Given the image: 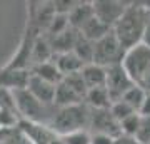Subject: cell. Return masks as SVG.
I'll return each instance as SVG.
<instances>
[{
	"mask_svg": "<svg viewBox=\"0 0 150 144\" xmlns=\"http://www.w3.org/2000/svg\"><path fill=\"white\" fill-rule=\"evenodd\" d=\"M122 67L127 72L132 84L150 92V47L145 44H137L125 50Z\"/></svg>",
	"mask_w": 150,
	"mask_h": 144,
	"instance_id": "obj_2",
	"label": "cell"
},
{
	"mask_svg": "<svg viewBox=\"0 0 150 144\" xmlns=\"http://www.w3.org/2000/svg\"><path fill=\"white\" fill-rule=\"evenodd\" d=\"M12 94H13L17 114H18V117H23L22 121L42 124V126L48 128L57 107L38 102L27 89H17V91H12Z\"/></svg>",
	"mask_w": 150,
	"mask_h": 144,
	"instance_id": "obj_4",
	"label": "cell"
},
{
	"mask_svg": "<svg viewBox=\"0 0 150 144\" xmlns=\"http://www.w3.org/2000/svg\"><path fill=\"white\" fill-rule=\"evenodd\" d=\"M142 44H145V45H149V47H150V17H149V22H147V27H145Z\"/></svg>",
	"mask_w": 150,
	"mask_h": 144,
	"instance_id": "obj_29",
	"label": "cell"
},
{
	"mask_svg": "<svg viewBox=\"0 0 150 144\" xmlns=\"http://www.w3.org/2000/svg\"><path fill=\"white\" fill-rule=\"evenodd\" d=\"M54 64H55V67L59 69V72L62 74V77H65V75H72V74H79V72L82 70V67L85 65L74 52L57 54Z\"/></svg>",
	"mask_w": 150,
	"mask_h": 144,
	"instance_id": "obj_13",
	"label": "cell"
},
{
	"mask_svg": "<svg viewBox=\"0 0 150 144\" xmlns=\"http://www.w3.org/2000/svg\"><path fill=\"white\" fill-rule=\"evenodd\" d=\"M132 139L137 144H150V116H140L139 128Z\"/></svg>",
	"mask_w": 150,
	"mask_h": 144,
	"instance_id": "obj_21",
	"label": "cell"
},
{
	"mask_svg": "<svg viewBox=\"0 0 150 144\" xmlns=\"http://www.w3.org/2000/svg\"><path fill=\"white\" fill-rule=\"evenodd\" d=\"M18 126H20V133L32 144H52L55 139H57V136H55L47 126H42V124L20 121Z\"/></svg>",
	"mask_w": 150,
	"mask_h": 144,
	"instance_id": "obj_9",
	"label": "cell"
},
{
	"mask_svg": "<svg viewBox=\"0 0 150 144\" xmlns=\"http://www.w3.org/2000/svg\"><path fill=\"white\" fill-rule=\"evenodd\" d=\"M90 109V107H88ZM88 128L92 129L90 134H107L110 138L117 139L122 136L120 133V126L113 119L108 109H90V119H88Z\"/></svg>",
	"mask_w": 150,
	"mask_h": 144,
	"instance_id": "obj_7",
	"label": "cell"
},
{
	"mask_svg": "<svg viewBox=\"0 0 150 144\" xmlns=\"http://www.w3.org/2000/svg\"><path fill=\"white\" fill-rule=\"evenodd\" d=\"M113 144H137L132 138H127V136H118L115 141H113Z\"/></svg>",
	"mask_w": 150,
	"mask_h": 144,
	"instance_id": "obj_30",
	"label": "cell"
},
{
	"mask_svg": "<svg viewBox=\"0 0 150 144\" xmlns=\"http://www.w3.org/2000/svg\"><path fill=\"white\" fill-rule=\"evenodd\" d=\"M92 17H93V12H92V4H75V7L72 10L69 12V25L70 29H74V30H80L82 27L85 25L87 22L90 20Z\"/></svg>",
	"mask_w": 150,
	"mask_h": 144,
	"instance_id": "obj_14",
	"label": "cell"
},
{
	"mask_svg": "<svg viewBox=\"0 0 150 144\" xmlns=\"http://www.w3.org/2000/svg\"><path fill=\"white\" fill-rule=\"evenodd\" d=\"M139 114L140 116H150V92L145 94V99L142 102V106L139 109Z\"/></svg>",
	"mask_w": 150,
	"mask_h": 144,
	"instance_id": "obj_28",
	"label": "cell"
},
{
	"mask_svg": "<svg viewBox=\"0 0 150 144\" xmlns=\"http://www.w3.org/2000/svg\"><path fill=\"white\" fill-rule=\"evenodd\" d=\"M145 94H147V92H145L144 89H140L137 85H132L129 91L122 96L120 101H123L125 104H129L135 112H139L140 106H142V102H144V99H145Z\"/></svg>",
	"mask_w": 150,
	"mask_h": 144,
	"instance_id": "obj_20",
	"label": "cell"
},
{
	"mask_svg": "<svg viewBox=\"0 0 150 144\" xmlns=\"http://www.w3.org/2000/svg\"><path fill=\"white\" fill-rule=\"evenodd\" d=\"M50 55H52L50 44L47 40H43V39H38L35 42V47H33V59H35V62L37 64L47 62V60H50Z\"/></svg>",
	"mask_w": 150,
	"mask_h": 144,
	"instance_id": "obj_24",
	"label": "cell"
},
{
	"mask_svg": "<svg viewBox=\"0 0 150 144\" xmlns=\"http://www.w3.org/2000/svg\"><path fill=\"white\" fill-rule=\"evenodd\" d=\"M72 52H74L83 64H92V57H93V42L87 40L85 37H82L80 34L77 32V37H75Z\"/></svg>",
	"mask_w": 150,
	"mask_h": 144,
	"instance_id": "obj_19",
	"label": "cell"
},
{
	"mask_svg": "<svg viewBox=\"0 0 150 144\" xmlns=\"http://www.w3.org/2000/svg\"><path fill=\"white\" fill-rule=\"evenodd\" d=\"M59 139L62 144H90V133L88 131H77V133L62 136Z\"/></svg>",
	"mask_w": 150,
	"mask_h": 144,
	"instance_id": "obj_26",
	"label": "cell"
},
{
	"mask_svg": "<svg viewBox=\"0 0 150 144\" xmlns=\"http://www.w3.org/2000/svg\"><path fill=\"white\" fill-rule=\"evenodd\" d=\"M25 89H27L38 102L47 104V106H54V97H55V85L54 84L45 82V80L38 79L37 75L30 74Z\"/></svg>",
	"mask_w": 150,
	"mask_h": 144,
	"instance_id": "obj_10",
	"label": "cell"
},
{
	"mask_svg": "<svg viewBox=\"0 0 150 144\" xmlns=\"http://www.w3.org/2000/svg\"><path fill=\"white\" fill-rule=\"evenodd\" d=\"M113 141L107 134H90V144H113Z\"/></svg>",
	"mask_w": 150,
	"mask_h": 144,
	"instance_id": "obj_27",
	"label": "cell"
},
{
	"mask_svg": "<svg viewBox=\"0 0 150 144\" xmlns=\"http://www.w3.org/2000/svg\"><path fill=\"white\" fill-rule=\"evenodd\" d=\"M20 123V117L15 111L8 109H0V131H10L15 129Z\"/></svg>",
	"mask_w": 150,
	"mask_h": 144,
	"instance_id": "obj_23",
	"label": "cell"
},
{
	"mask_svg": "<svg viewBox=\"0 0 150 144\" xmlns=\"http://www.w3.org/2000/svg\"><path fill=\"white\" fill-rule=\"evenodd\" d=\"M28 75L25 70H8L0 74V87H5L8 91H17V89H25L28 80Z\"/></svg>",
	"mask_w": 150,
	"mask_h": 144,
	"instance_id": "obj_15",
	"label": "cell"
},
{
	"mask_svg": "<svg viewBox=\"0 0 150 144\" xmlns=\"http://www.w3.org/2000/svg\"><path fill=\"white\" fill-rule=\"evenodd\" d=\"M85 99L75 92L72 87L65 84L64 80H60L55 85V97H54V106L55 107H69V106H77V104H85Z\"/></svg>",
	"mask_w": 150,
	"mask_h": 144,
	"instance_id": "obj_11",
	"label": "cell"
},
{
	"mask_svg": "<svg viewBox=\"0 0 150 144\" xmlns=\"http://www.w3.org/2000/svg\"><path fill=\"white\" fill-rule=\"evenodd\" d=\"M127 4L123 2H115V0H98L92 4V12L97 20H100L103 25L112 29L117 20L122 17Z\"/></svg>",
	"mask_w": 150,
	"mask_h": 144,
	"instance_id": "obj_8",
	"label": "cell"
},
{
	"mask_svg": "<svg viewBox=\"0 0 150 144\" xmlns=\"http://www.w3.org/2000/svg\"><path fill=\"white\" fill-rule=\"evenodd\" d=\"M15 144H32V143H30V141H28V139L25 138V136H23L22 133H18V136H17V141H15Z\"/></svg>",
	"mask_w": 150,
	"mask_h": 144,
	"instance_id": "obj_31",
	"label": "cell"
},
{
	"mask_svg": "<svg viewBox=\"0 0 150 144\" xmlns=\"http://www.w3.org/2000/svg\"><path fill=\"white\" fill-rule=\"evenodd\" d=\"M85 104L90 109H108L112 101L105 87H95V89H88L85 94Z\"/></svg>",
	"mask_w": 150,
	"mask_h": 144,
	"instance_id": "obj_17",
	"label": "cell"
},
{
	"mask_svg": "<svg viewBox=\"0 0 150 144\" xmlns=\"http://www.w3.org/2000/svg\"><path fill=\"white\" fill-rule=\"evenodd\" d=\"M107 77H105V89H107L108 96H110V101H120L122 96L132 87V80L129 79L127 72L123 70L122 64L112 65V67H107Z\"/></svg>",
	"mask_w": 150,
	"mask_h": 144,
	"instance_id": "obj_6",
	"label": "cell"
},
{
	"mask_svg": "<svg viewBox=\"0 0 150 144\" xmlns=\"http://www.w3.org/2000/svg\"><path fill=\"white\" fill-rule=\"evenodd\" d=\"M110 30H112V29H108V27L103 25L100 20H97L95 17H92L90 20L79 30V34H80L82 37H85L87 40H90V42H97V40H100L103 35H107Z\"/></svg>",
	"mask_w": 150,
	"mask_h": 144,
	"instance_id": "obj_18",
	"label": "cell"
},
{
	"mask_svg": "<svg viewBox=\"0 0 150 144\" xmlns=\"http://www.w3.org/2000/svg\"><path fill=\"white\" fill-rule=\"evenodd\" d=\"M150 17V9L145 4H130L125 7L122 17L112 27V32L123 50L142 44L144 32Z\"/></svg>",
	"mask_w": 150,
	"mask_h": 144,
	"instance_id": "obj_1",
	"label": "cell"
},
{
	"mask_svg": "<svg viewBox=\"0 0 150 144\" xmlns=\"http://www.w3.org/2000/svg\"><path fill=\"white\" fill-rule=\"evenodd\" d=\"M0 144H15V141H8V139H5V141H2Z\"/></svg>",
	"mask_w": 150,
	"mask_h": 144,
	"instance_id": "obj_32",
	"label": "cell"
},
{
	"mask_svg": "<svg viewBox=\"0 0 150 144\" xmlns=\"http://www.w3.org/2000/svg\"><path fill=\"white\" fill-rule=\"evenodd\" d=\"M123 54H125V50L122 49V45L115 39L113 32L110 30L100 40L93 42L92 64H97V65H100V67H103V69H107V67H112V65L122 64Z\"/></svg>",
	"mask_w": 150,
	"mask_h": 144,
	"instance_id": "obj_5",
	"label": "cell"
},
{
	"mask_svg": "<svg viewBox=\"0 0 150 144\" xmlns=\"http://www.w3.org/2000/svg\"><path fill=\"white\" fill-rule=\"evenodd\" d=\"M108 111H110V114L113 116V119H115L117 123H120V121H123V119H127L129 116H132V114H135L134 109H132L129 104H125L123 101L112 102L110 107H108Z\"/></svg>",
	"mask_w": 150,
	"mask_h": 144,
	"instance_id": "obj_22",
	"label": "cell"
},
{
	"mask_svg": "<svg viewBox=\"0 0 150 144\" xmlns=\"http://www.w3.org/2000/svg\"><path fill=\"white\" fill-rule=\"evenodd\" d=\"M80 75L83 79L87 91L88 89H95V87H105V77H107V70L97 64H85L80 70Z\"/></svg>",
	"mask_w": 150,
	"mask_h": 144,
	"instance_id": "obj_12",
	"label": "cell"
},
{
	"mask_svg": "<svg viewBox=\"0 0 150 144\" xmlns=\"http://www.w3.org/2000/svg\"><path fill=\"white\" fill-rule=\"evenodd\" d=\"M32 75H37L38 79L45 80V82H50V84L57 85L60 80L64 79L62 74L59 72V69L55 67L54 60H47V62H40V64H35L32 70Z\"/></svg>",
	"mask_w": 150,
	"mask_h": 144,
	"instance_id": "obj_16",
	"label": "cell"
},
{
	"mask_svg": "<svg viewBox=\"0 0 150 144\" xmlns=\"http://www.w3.org/2000/svg\"><path fill=\"white\" fill-rule=\"evenodd\" d=\"M88 119H90V109L87 104H77V106H69V107H57L55 114L48 129L55 136H67L70 133L77 131H87L88 128Z\"/></svg>",
	"mask_w": 150,
	"mask_h": 144,
	"instance_id": "obj_3",
	"label": "cell"
},
{
	"mask_svg": "<svg viewBox=\"0 0 150 144\" xmlns=\"http://www.w3.org/2000/svg\"><path fill=\"white\" fill-rule=\"evenodd\" d=\"M139 121H140V114H139V112H135V114L129 116L127 119L120 121L118 126H120V133H122V136L134 138L135 131H137V128H139Z\"/></svg>",
	"mask_w": 150,
	"mask_h": 144,
	"instance_id": "obj_25",
	"label": "cell"
}]
</instances>
